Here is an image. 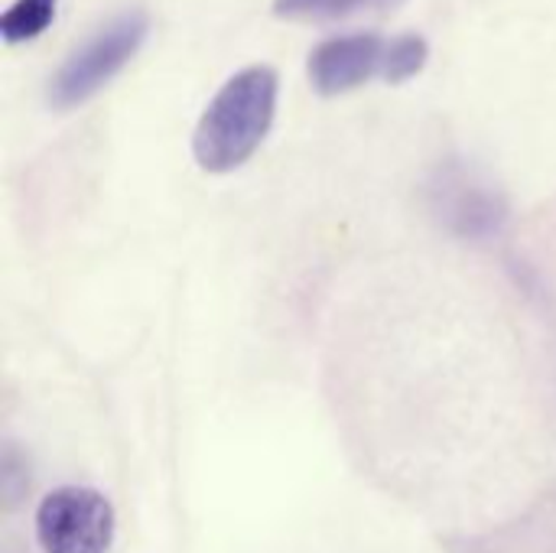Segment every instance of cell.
<instances>
[{
  "label": "cell",
  "instance_id": "cell-3",
  "mask_svg": "<svg viewBox=\"0 0 556 553\" xmlns=\"http://www.w3.org/2000/svg\"><path fill=\"white\" fill-rule=\"evenodd\" d=\"M36 541L46 553H108L114 508L94 489L62 486L36 508Z\"/></svg>",
  "mask_w": 556,
  "mask_h": 553
},
{
  "label": "cell",
  "instance_id": "cell-8",
  "mask_svg": "<svg viewBox=\"0 0 556 553\" xmlns=\"http://www.w3.org/2000/svg\"><path fill=\"white\" fill-rule=\"evenodd\" d=\"M430 59V42L420 33H401L394 39H388V52H384V81L391 85H404L410 78H417L424 72Z\"/></svg>",
  "mask_w": 556,
  "mask_h": 553
},
{
  "label": "cell",
  "instance_id": "cell-2",
  "mask_svg": "<svg viewBox=\"0 0 556 553\" xmlns=\"http://www.w3.org/2000/svg\"><path fill=\"white\" fill-rule=\"evenodd\" d=\"M150 36L147 10H124L104 26H98L81 46H75L55 68L46 88V101L55 111H72L91 101L104 85H111L127 62L143 49Z\"/></svg>",
  "mask_w": 556,
  "mask_h": 553
},
{
  "label": "cell",
  "instance_id": "cell-5",
  "mask_svg": "<svg viewBox=\"0 0 556 553\" xmlns=\"http://www.w3.org/2000/svg\"><path fill=\"white\" fill-rule=\"evenodd\" d=\"M437 209L459 235H492L502 228L505 199L466 169H446L437 183Z\"/></svg>",
  "mask_w": 556,
  "mask_h": 553
},
{
  "label": "cell",
  "instance_id": "cell-4",
  "mask_svg": "<svg viewBox=\"0 0 556 553\" xmlns=\"http://www.w3.org/2000/svg\"><path fill=\"white\" fill-rule=\"evenodd\" d=\"M384 52H388V39L378 33H345L326 39L309 52L306 62L309 85L323 98L349 95L365 81L384 75Z\"/></svg>",
  "mask_w": 556,
  "mask_h": 553
},
{
  "label": "cell",
  "instance_id": "cell-6",
  "mask_svg": "<svg viewBox=\"0 0 556 553\" xmlns=\"http://www.w3.org/2000/svg\"><path fill=\"white\" fill-rule=\"evenodd\" d=\"M401 3L404 0H274V13L280 20H296V23H329L358 13H388L397 10Z\"/></svg>",
  "mask_w": 556,
  "mask_h": 553
},
{
  "label": "cell",
  "instance_id": "cell-7",
  "mask_svg": "<svg viewBox=\"0 0 556 553\" xmlns=\"http://www.w3.org/2000/svg\"><path fill=\"white\" fill-rule=\"evenodd\" d=\"M59 13V0H13L0 16V36L7 46H23L39 39Z\"/></svg>",
  "mask_w": 556,
  "mask_h": 553
},
{
  "label": "cell",
  "instance_id": "cell-1",
  "mask_svg": "<svg viewBox=\"0 0 556 553\" xmlns=\"http://www.w3.org/2000/svg\"><path fill=\"white\" fill-rule=\"evenodd\" d=\"M280 75L270 65L235 72L199 114L192 130V156L205 173H235L267 140L277 117Z\"/></svg>",
  "mask_w": 556,
  "mask_h": 553
}]
</instances>
